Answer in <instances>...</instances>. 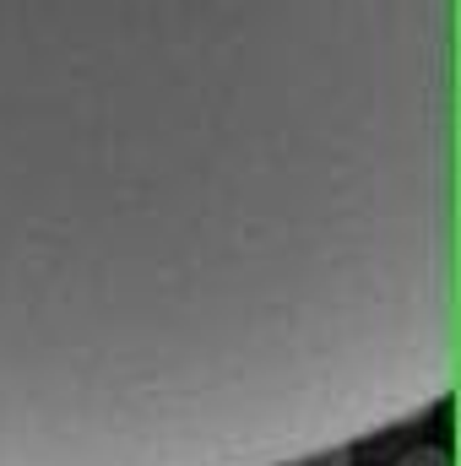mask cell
Returning a JSON list of instances; mask_svg holds the SVG:
<instances>
[{
    "label": "cell",
    "mask_w": 461,
    "mask_h": 466,
    "mask_svg": "<svg viewBox=\"0 0 461 466\" xmlns=\"http://www.w3.org/2000/svg\"><path fill=\"white\" fill-rule=\"evenodd\" d=\"M396 466H451V456H446L440 445H413V451H407Z\"/></svg>",
    "instance_id": "2"
},
{
    "label": "cell",
    "mask_w": 461,
    "mask_h": 466,
    "mask_svg": "<svg viewBox=\"0 0 461 466\" xmlns=\"http://www.w3.org/2000/svg\"><path fill=\"white\" fill-rule=\"evenodd\" d=\"M282 466H353V445H315V451H299Z\"/></svg>",
    "instance_id": "1"
}]
</instances>
